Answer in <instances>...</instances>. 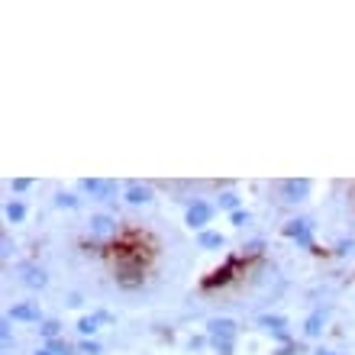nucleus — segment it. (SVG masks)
Wrapping results in <instances>:
<instances>
[{
  "mask_svg": "<svg viewBox=\"0 0 355 355\" xmlns=\"http://www.w3.org/2000/svg\"><path fill=\"white\" fill-rule=\"evenodd\" d=\"M210 339H216V346H233V336H236V323L233 320H214L207 327Z\"/></svg>",
  "mask_w": 355,
  "mask_h": 355,
  "instance_id": "obj_1",
  "label": "nucleus"
},
{
  "mask_svg": "<svg viewBox=\"0 0 355 355\" xmlns=\"http://www.w3.org/2000/svg\"><path fill=\"white\" fill-rule=\"evenodd\" d=\"M207 220H210V207L207 204H191V210H187V226L191 230H200V226H207Z\"/></svg>",
  "mask_w": 355,
  "mask_h": 355,
  "instance_id": "obj_2",
  "label": "nucleus"
},
{
  "mask_svg": "<svg viewBox=\"0 0 355 355\" xmlns=\"http://www.w3.org/2000/svg\"><path fill=\"white\" fill-rule=\"evenodd\" d=\"M116 281H120L123 288H136V284H142V268L139 265H123V271L116 275Z\"/></svg>",
  "mask_w": 355,
  "mask_h": 355,
  "instance_id": "obj_3",
  "label": "nucleus"
},
{
  "mask_svg": "<svg viewBox=\"0 0 355 355\" xmlns=\"http://www.w3.org/2000/svg\"><path fill=\"white\" fill-rule=\"evenodd\" d=\"M91 233L94 236H113V233H116V226H113L110 216H97V220L91 223Z\"/></svg>",
  "mask_w": 355,
  "mask_h": 355,
  "instance_id": "obj_4",
  "label": "nucleus"
},
{
  "mask_svg": "<svg viewBox=\"0 0 355 355\" xmlns=\"http://www.w3.org/2000/svg\"><path fill=\"white\" fill-rule=\"evenodd\" d=\"M284 194H291V200H300V197L307 194V181H288V184H284Z\"/></svg>",
  "mask_w": 355,
  "mask_h": 355,
  "instance_id": "obj_5",
  "label": "nucleus"
},
{
  "mask_svg": "<svg viewBox=\"0 0 355 355\" xmlns=\"http://www.w3.org/2000/svg\"><path fill=\"white\" fill-rule=\"evenodd\" d=\"M126 200H132V204H146L149 200V187H130V197Z\"/></svg>",
  "mask_w": 355,
  "mask_h": 355,
  "instance_id": "obj_6",
  "label": "nucleus"
},
{
  "mask_svg": "<svg viewBox=\"0 0 355 355\" xmlns=\"http://www.w3.org/2000/svg\"><path fill=\"white\" fill-rule=\"evenodd\" d=\"M284 233H288V236H297V239H307V223H304V220H297V223H291Z\"/></svg>",
  "mask_w": 355,
  "mask_h": 355,
  "instance_id": "obj_7",
  "label": "nucleus"
},
{
  "mask_svg": "<svg viewBox=\"0 0 355 355\" xmlns=\"http://www.w3.org/2000/svg\"><path fill=\"white\" fill-rule=\"evenodd\" d=\"M320 323H323V313H313V317L307 320V336H317L320 329H323Z\"/></svg>",
  "mask_w": 355,
  "mask_h": 355,
  "instance_id": "obj_8",
  "label": "nucleus"
},
{
  "mask_svg": "<svg viewBox=\"0 0 355 355\" xmlns=\"http://www.w3.org/2000/svg\"><path fill=\"white\" fill-rule=\"evenodd\" d=\"M200 245H207V249H210V245H223V236L220 233H204L200 236Z\"/></svg>",
  "mask_w": 355,
  "mask_h": 355,
  "instance_id": "obj_9",
  "label": "nucleus"
},
{
  "mask_svg": "<svg viewBox=\"0 0 355 355\" xmlns=\"http://www.w3.org/2000/svg\"><path fill=\"white\" fill-rule=\"evenodd\" d=\"M26 284H33V288H42V284H46V275H42V271H36V268H33V271H29V275H26Z\"/></svg>",
  "mask_w": 355,
  "mask_h": 355,
  "instance_id": "obj_10",
  "label": "nucleus"
},
{
  "mask_svg": "<svg viewBox=\"0 0 355 355\" xmlns=\"http://www.w3.org/2000/svg\"><path fill=\"white\" fill-rule=\"evenodd\" d=\"M13 317H19V320H29V317H36V310L29 307V304H23V307H13Z\"/></svg>",
  "mask_w": 355,
  "mask_h": 355,
  "instance_id": "obj_11",
  "label": "nucleus"
},
{
  "mask_svg": "<svg viewBox=\"0 0 355 355\" xmlns=\"http://www.w3.org/2000/svg\"><path fill=\"white\" fill-rule=\"evenodd\" d=\"M97 320H101V317H85V320H81V323H78V327H81V333H94V329H97Z\"/></svg>",
  "mask_w": 355,
  "mask_h": 355,
  "instance_id": "obj_12",
  "label": "nucleus"
},
{
  "mask_svg": "<svg viewBox=\"0 0 355 355\" xmlns=\"http://www.w3.org/2000/svg\"><path fill=\"white\" fill-rule=\"evenodd\" d=\"M87 191H94V194H107L110 184H103V181H87Z\"/></svg>",
  "mask_w": 355,
  "mask_h": 355,
  "instance_id": "obj_13",
  "label": "nucleus"
},
{
  "mask_svg": "<svg viewBox=\"0 0 355 355\" xmlns=\"http://www.w3.org/2000/svg\"><path fill=\"white\" fill-rule=\"evenodd\" d=\"M7 216H10V220H23V204H10L7 207Z\"/></svg>",
  "mask_w": 355,
  "mask_h": 355,
  "instance_id": "obj_14",
  "label": "nucleus"
},
{
  "mask_svg": "<svg viewBox=\"0 0 355 355\" xmlns=\"http://www.w3.org/2000/svg\"><path fill=\"white\" fill-rule=\"evenodd\" d=\"M220 204H223V207H230V210H233V207L239 204V200H236V194H223V197H220Z\"/></svg>",
  "mask_w": 355,
  "mask_h": 355,
  "instance_id": "obj_15",
  "label": "nucleus"
},
{
  "mask_svg": "<svg viewBox=\"0 0 355 355\" xmlns=\"http://www.w3.org/2000/svg\"><path fill=\"white\" fill-rule=\"evenodd\" d=\"M58 333V323H46V327H42V336H55Z\"/></svg>",
  "mask_w": 355,
  "mask_h": 355,
  "instance_id": "obj_16",
  "label": "nucleus"
},
{
  "mask_svg": "<svg viewBox=\"0 0 355 355\" xmlns=\"http://www.w3.org/2000/svg\"><path fill=\"white\" fill-rule=\"evenodd\" d=\"M36 355H52V349H42V352H36Z\"/></svg>",
  "mask_w": 355,
  "mask_h": 355,
  "instance_id": "obj_17",
  "label": "nucleus"
},
{
  "mask_svg": "<svg viewBox=\"0 0 355 355\" xmlns=\"http://www.w3.org/2000/svg\"><path fill=\"white\" fill-rule=\"evenodd\" d=\"M317 355H333V352H327V349H320V352Z\"/></svg>",
  "mask_w": 355,
  "mask_h": 355,
  "instance_id": "obj_18",
  "label": "nucleus"
}]
</instances>
